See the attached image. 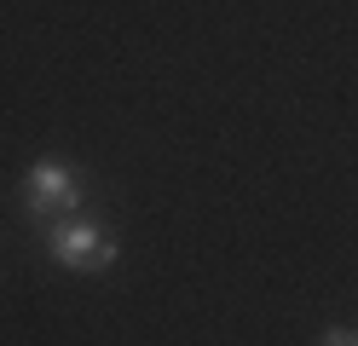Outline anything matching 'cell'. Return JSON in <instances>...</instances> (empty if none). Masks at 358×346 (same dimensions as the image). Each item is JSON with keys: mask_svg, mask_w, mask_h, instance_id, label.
Wrapping results in <instances>:
<instances>
[{"mask_svg": "<svg viewBox=\"0 0 358 346\" xmlns=\"http://www.w3.org/2000/svg\"><path fill=\"white\" fill-rule=\"evenodd\" d=\"M47 254L64 271H110V266H116V237H110L99 219L70 214V219H52L47 225Z\"/></svg>", "mask_w": 358, "mask_h": 346, "instance_id": "1", "label": "cell"}, {"mask_svg": "<svg viewBox=\"0 0 358 346\" xmlns=\"http://www.w3.org/2000/svg\"><path fill=\"white\" fill-rule=\"evenodd\" d=\"M81 202H87V191H81V179H76L70 161L41 156L35 168L24 173V208L35 219H70V214H81Z\"/></svg>", "mask_w": 358, "mask_h": 346, "instance_id": "2", "label": "cell"}, {"mask_svg": "<svg viewBox=\"0 0 358 346\" xmlns=\"http://www.w3.org/2000/svg\"><path fill=\"white\" fill-rule=\"evenodd\" d=\"M318 346H358V335H352V329H329Z\"/></svg>", "mask_w": 358, "mask_h": 346, "instance_id": "3", "label": "cell"}]
</instances>
